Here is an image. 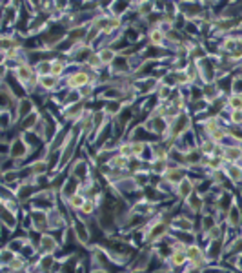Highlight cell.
<instances>
[{"instance_id": "obj_1", "label": "cell", "mask_w": 242, "mask_h": 273, "mask_svg": "<svg viewBox=\"0 0 242 273\" xmlns=\"http://www.w3.org/2000/svg\"><path fill=\"white\" fill-rule=\"evenodd\" d=\"M66 87L67 89H82L84 86L91 84V77H89V70H79L73 71L66 77ZM95 86V84H93Z\"/></svg>"}, {"instance_id": "obj_2", "label": "cell", "mask_w": 242, "mask_h": 273, "mask_svg": "<svg viewBox=\"0 0 242 273\" xmlns=\"http://www.w3.org/2000/svg\"><path fill=\"white\" fill-rule=\"evenodd\" d=\"M35 109H37V108H35L33 100H31L30 97H20V99H18L17 108H15V111H13L15 122H18V124H20L22 120H24L28 115H31V113H33Z\"/></svg>"}, {"instance_id": "obj_3", "label": "cell", "mask_w": 242, "mask_h": 273, "mask_svg": "<svg viewBox=\"0 0 242 273\" xmlns=\"http://www.w3.org/2000/svg\"><path fill=\"white\" fill-rule=\"evenodd\" d=\"M60 249V242L55 239L51 233H42L38 239V252L40 255H53L55 252Z\"/></svg>"}, {"instance_id": "obj_4", "label": "cell", "mask_w": 242, "mask_h": 273, "mask_svg": "<svg viewBox=\"0 0 242 273\" xmlns=\"http://www.w3.org/2000/svg\"><path fill=\"white\" fill-rule=\"evenodd\" d=\"M84 113H86V100H80V102L62 108V117L67 122H79L84 117Z\"/></svg>"}, {"instance_id": "obj_5", "label": "cell", "mask_w": 242, "mask_h": 273, "mask_svg": "<svg viewBox=\"0 0 242 273\" xmlns=\"http://www.w3.org/2000/svg\"><path fill=\"white\" fill-rule=\"evenodd\" d=\"M170 226H172V232L175 233H195V230H193V220L191 217L188 215H177L172 219V222H170Z\"/></svg>"}, {"instance_id": "obj_6", "label": "cell", "mask_w": 242, "mask_h": 273, "mask_svg": "<svg viewBox=\"0 0 242 273\" xmlns=\"http://www.w3.org/2000/svg\"><path fill=\"white\" fill-rule=\"evenodd\" d=\"M195 188H197V180H193V178L186 177L182 182H180L179 186L175 188V197L179 200H182V202H186V200L191 197L193 193H195Z\"/></svg>"}, {"instance_id": "obj_7", "label": "cell", "mask_w": 242, "mask_h": 273, "mask_svg": "<svg viewBox=\"0 0 242 273\" xmlns=\"http://www.w3.org/2000/svg\"><path fill=\"white\" fill-rule=\"evenodd\" d=\"M73 237H75V240L79 242V244L82 246H88L89 244V228H88V222H84V220L77 219L73 220Z\"/></svg>"}, {"instance_id": "obj_8", "label": "cell", "mask_w": 242, "mask_h": 273, "mask_svg": "<svg viewBox=\"0 0 242 273\" xmlns=\"http://www.w3.org/2000/svg\"><path fill=\"white\" fill-rule=\"evenodd\" d=\"M69 177L77 178L79 182H84L86 178H89V166L86 158H77L71 166V171H69Z\"/></svg>"}, {"instance_id": "obj_9", "label": "cell", "mask_w": 242, "mask_h": 273, "mask_svg": "<svg viewBox=\"0 0 242 273\" xmlns=\"http://www.w3.org/2000/svg\"><path fill=\"white\" fill-rule=\"evenodd\" d=\"M186 177H188V168H182V166H175V168H170V170H167V173L164 175L162 178L167 182V184H172L173 188H177Z\"/></svg>"}, {"instance_id": "obj_10", "label": "cell", "mask_w": 242, "mask_h": 273, "mask_svg": "<svg viewBox=\"0 0 242 273\" xmlns=\"http://www.w3.org/2000/svg\"><path fill=\"white\" fill-rule=\"evenodd\" d=\"M79 191H80V182L73 177H67L66 184H64L62 190H60V197H62L64 202H67V200H69L73 195L79 193Z\"/></svg>"}, {"instance_id": "obj_11", "label": "cell", "mask_w": 242, "mask_h": 273, "mask_svg": "<svg viewBox=\"0 0 242 273\" xmlns=\"http://www.w3.org/2000/svg\"><path fill=\"white\" fill-rule=\"evenodd\" d=\"M62 87L59 77L47 75V77H38V91H57Z\"/></svg>"}, {"instance_id": "obj_12", "label": "cell", "mask_w": 242, "mask_h": 273, "mask_svg": "<svg viewBox=\"0 0 242 273\" xmlns=\"http://www.w3.org/2000/svg\"><path fill=\"white\" fill-rule=\"evenodd\" d=\"M186 255H188V264L189 262L206 261V249L201 244H197V242H193V244H189L186 248Z\"/></svg>"}, {"instance_id": "obj_13", "label": "cell", "mask_w": 242, "mask_h": 273, "mask_svg": "<svg viewBox=\"0 0 242 273\" xmlns=\"http://www.w3.org/2000/svg\"><path fill=\"white\" fill-rule=\"evenodd\" d=\"M170 168H172L170 161H159V158H153V161H150V173L155 175V177L162 178L164 175L167 173V170H170Z\"/></svg>"}, {"instance_id": "obj_14", "label": "cell", "mask_w": 242, "mask_h": 273, "mask_svg": "<svg viewBox=\"0 0 242 273\" xmlns=\"http://www.w3.org/2000/svg\"><path fill=\"white\" fill-rule=\"evenodd\" d=\"M40 119H42V115L38 113V109H35L31 115H28L24 120H22L20 124V129H22V133H28V131H35V128L38 126V122H40Z\"/></svg>"}, {"instance_id": "obj_15", "label": "cell", "mask_w": 242, "mask_h": 273, "mask_svg": "<svg viewBox=\"0 0 242 273\" xmlns=\"http://www.w3.org/2000/svg\"><path fill=\"white\" fill-rule=\"evenodd\" d=\"M2 226L8 228L9 232H15V228L18 226V215L4 206H2Z\"/></svg>"}, {"instance_id": "obj_16", "label": "cell", "mask_w": 242, "mask_h": 273, "mask_svg": "<svg viewBox=\"0 0 242 273\" xmlns=\"http://www.w3.org/2000/svg\"><path fill=\"white\" fill-rule=\"evenodd\" d=\"M148 40H150V46L164 48V44H166V33L160 28H151L148 31Z\"/></svg>"}, {"instance_id": "obj_17", "label": "cell", "mask_w": 242, "mask_h": 273, "mask_svg": "<svg viewBox=\"0 0 242 273\" xmlns=\"http://www.w3.org/2000/svg\"><path fill=\"white\" fill-rule=\"evenodd\" d=\"M224 173L230 182H233V184H242V168L238 164H226Z\"/></svg>"}, {"instance_id": "obj_18", "label": "cell", "mask_w": 242, "mask_h": 273, "mask_svg": "<svg viewBox=\"0 0 242 273\" xmlns=\"http://www.w3.org/2000/svg\"><path fill=\"white\" fill-rule=\"evenodd\" d=\"M130 9L131 4H128V2H111L109 4V15L115 18H122Z\"/></svg>"}, {"instance_id": "obj_19", "label": "cell", "mask_w": 242, "mask_h": 273, "mask_svg": "<svg viewBox=\"0 0 242 273\" xmlns=\"http://www.w3.org/2000/svg\"><path fill=\"white\" fill-rule=\"evenodd\" d=\"M217 148H219V144L213 142L211 139H201V141H199V151H201L202 155H206V157H211V155L217 153Z\"/></svg>"}, {"instance_id": "obj_20", "label": "cell", "mask_w": 242, "mask_h": 273, "mask_svg": "<svg viewBox=\"0 0 242 273\" xmlns=\"http://www.w3.org/2000/svg\"><path fill=\"white\" fill-rule=\"evenodd\" d=\"M86 200H88V197H86L82 191H79V193L73 195V197L67 200L66 206L69 208V210H73V211H80V210H82L84 204H86Z\"/></svg>"}, {"instance_id": "obj_21", "label": "cell", "mask_w": 242, "mask_h": 273, "mask_svg": "<svg viewBox=\"0 0 242 273\" xmlns=\"http://www.w3.org/2000/svg\"><path fill=\"white\" fill-rule=\"evenodd\" d=\"M84 64H86V67H88V70L99 71V73H101L102 67H104V64H102V58H101V55H99V51H93V53L89 55V58Z\"/></svg>"}, {"instance_id": "obj_22", "label": "cell", "mask_w": 242, "mask_h": 273, "mask_svg": "<svg viewBox=\"0 0 242 273\" xmlns=\"http://www.w3.org/2000/svg\"><path fill=\"white\" fill-rule=\"evenodd\" d=\"M99 55H101V58H102V64H104V66H109V67L113 66V62H115L118 57L117 51L111 50V48H102V50H99Z\"/></svg>"}, {"instance_id": "obj_23", "label": "cell", "mask_w": 242, "mask_h": 273, "mask_svg": "<svg viewBox=\"0 0 242 273\" xmlns=\"http://www.w3.org/2000/svg\"><path fill=\"white\" fill-rule=\"evenodd\" d=\"M22 170H6L2 171V186H13L18 180Z\"/></svg>"}, {"instance_id": "obj_24", "label": "cell", "mask_w": 242, "mask_h": 273, "mask_svg": "<svg viewBox=\"0 0 242 273\" xmlns=\"http://www.w3.org/2000/svg\"><path fill=\"white\" fill-rule=\"evenodd\" d=\"M18 257L17 252H13L11 248H8V246H4L2 248V253H0V262H2V268H8L9 264H11L15 259Z\"/></svg>"}, {"instance_id": "obj_25", "label": "cell", "mask_w": 242, "mask_h": 273, "mask_svg": "<svg viewBox=\"0 0 242 273\" xmlns=\"http://www.w3.org/2000/svg\"><path fill=\"white\" fill-rule=\"evenodd\" d=\"M35 67V73H37V77H47V75H51V60H40V62L37 64Z\"/></svg>"}, {"instance_id": "obj_26", "label": "cell", "mask_w": 242, "mask_h": 273, "mask_svg": "<svg viewBox=\"0 0 242 273\" xmlns=\"http://www.w3.org/2000/svg\"><path fill=\"white\" fill-rule=\"evenodd\" d=\"M117 153L120 155V157H124V158H133V148H131V141L130 142L122 141L120 146H118V149H117Z\"/></svg>"}, {"instance_id": "obj_27", "label": "cell", "mask_w": 242, "mask_h": 273, "mask_svg": "<svg viewBox=\"0 0 242 273\" xmlns=\"http://www.w3.org/2000/svg\"><path fill=\"white\" fill-rule=\"evenodd\" d=\"M228 109H242V95H230L228 97Z\"/></svg>"}, {"instance_id": "obj_28", "label": "cell", "mask_w": 242, "mask_h": 273, "mask_svg": "<svg viewBox=\"0 0 242 273\" xmlns=\"http://www.w3.org/2000/svg\"><path fill=\"white\" fill-rule=\"evenodd\" d=\"M230 124L242 128V109H233V111L230 109Z\"/></svg>"}, {"instance_id": "obj_29", "label": "cell", "mask_w": 242, "mask_h": 273, "mask_svg": "<svg viewBox=\"0 0 242 273\" xmlns=\"http://www.w3.org/2000/svg\"><path fill=\"white\" fill-rule=\"evenodd\" d=\"M93 273H108V271H106V269H95Z\"/></svg>"}, {"instance_id": "obj_30", "label": "cell", "mask_w": 242, "mask_h": 273, "mask_svg": "<svg viewBox=\"0 0 242 273\" xmlns=\"http://www.w3.org/2000/svg\"><path fill=\"white\" fill-rule=\"evenodd\" d=\"M237 164H238V166H240V168H242V157H240V161H238Z\"/></svg>"}]
</instances>
